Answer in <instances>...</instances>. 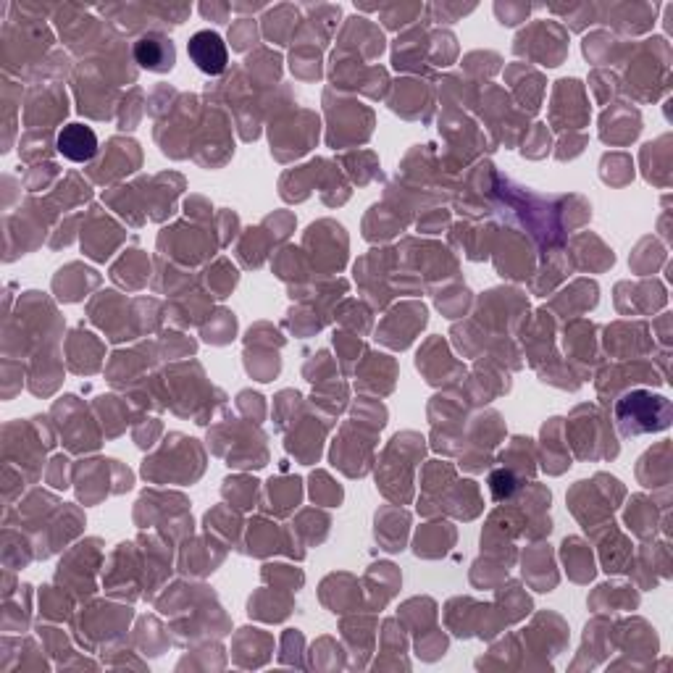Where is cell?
<instances>
[{"label": "cell", "mask_w": 673, "mask_h": 673, "mask_svg": "<svg viewBox=\"0 0 673 673\" xmlns=\"http://www.w3.org/2000/svg\"><path fill=\"white\" fill-rule=\"evenodd\" d=\"M618 424L624 434H642L652 429H666L671 405L666 397H652L647 392H631L618 403Z\"/></svg>", "instance_id": "cell-1"}, {"label": "cell", "mask_w": 673, "mask_h": 673, "mask_svg": "<svg viewBox=\"0 0 673 673\" xmlns=\"http://www.w3.org/2000/svg\"><path fill=\"white\" fill-rule=\"evenodd\" d=\"M187 53H190L192 64L198 66L203 74H208V77H216V74L227 69V45L211 29H203L198 35H192L190 43H187Z\"/></svg>", "instance_id": "cell-2"}, {"label": "cell", "mask_w": 673, "mask_h": 673, "mask_svg": "<svg viewBox=\"0 0 673 673\" xmlns=\"http://www.w3.org/2000/svg\"><path fill=\"white\" fill-rule=\"evenodd\" d=\"M58 150L61 156H66L74 163H87L93 161L95 153H98V137L90 127L85 124H69V127L61 129L58 135Z\"/></svg>", "instance_id": "cell-3"}, {"label": "cell", "mask_w": 673, "mask_h": 673, "mask_svg": "<svg viewBox=\"0 0 673 673\" xmlns=\"http://www.w3.org/2000/svg\"><path fill=\"white\" fill-rule=\"evenodd\" d=\"M135 58L137 64L145 66L150 71H169L174 66V45L163 37H142L140 43L135 45Z\"/></svg>", "instance_id": "cell-4"}, {"label": "cell", "mask_w": 673, "mask_h": 673, "mask_svg": "<svg viewBox=\"0 0 673 673\" xmlns=\"http://www.w3.org/2000/svg\"><path fill=\"white\" fill-rule=\"evenodd\" d=\"M489 484H492V492H495L497 500H503V497H508L513 492V489H516V482H513V476L505 474V471H497V474H492Z\"/></svg>", "instance_id": "cell-5"}]
</instances>
